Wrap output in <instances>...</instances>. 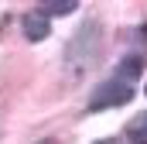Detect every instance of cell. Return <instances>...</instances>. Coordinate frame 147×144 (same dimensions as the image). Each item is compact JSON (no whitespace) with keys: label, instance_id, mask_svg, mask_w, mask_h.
I'll return each mask as SVG.
<instances>
[{"label":"cell","instance_id":"5b68a950","mask_svg":"<svg viewBox=\"0 0 147 144\" xmlns=\"http://www.w3.org/2000/svg\"><path fill=\"white\" fill-rule=\"evenodd\" d=\"M96 144H120L116 137H103V141H96Z\"/></svg>","mask_w":147,"mask_h":144},{"label":"cell","instance_id":"6da1fadb","mask_svg":"<svg viewBox=\"0 0 147 144\" xmlns=\"http://www.w3.org/2000/svg\"><path fill=\"white\" fill-rule=\"evenodd\" d=\"M140 72H144V55H140V52L127 55V58L113 69L110 79L96 86V93H92V100H89V113L113 110V107H127V103L134 100V82L140 79Z\"/></svg>","mask_w":147,"mask_h":144},{"label":"cell","instance_id":"3957f363","mask_svg":"<svg viewBox=\"0 0 147 144\" xmlns=\"http://www.w3.org/2000/svg\"><path fill=\"white\" fill-rule=\"evenodd\" d=\"M21 28H24V38L28 41H45V38L51 35V17L41 7H34V10H28L21 17Z\"/></svg>","mask_w":147,"mask_h":144},{"label":"cell","instance_id":"277c9868","mask_svg":"<svg viewBox=\"0 0 147 144\" xmlns=\"http://www.w3.org/2000/svg\"><path fill=\"white\" fill-rule=\"evenodd\" d=\"M127 137H130V144H147V113H140V117L127 127Z\"/></svg>","mask_w":147,"mask_h":144},{"label":"cell","instance_id":"7a4b0ae2","mask_svg":"<svg viewBox=\"0 0 147 144\" xmlns=\"http://www.w3.org/2000/svg\"><path fill=\"white\" fill-rule=\"evenodd\" d=\"M99 48H103V28H99L96 17H89V21H82V28L65 45V65H69V72L82 75V72L99 58Z\"/></svg>","mask_w":147,"mask_h":144}]
</instances>
